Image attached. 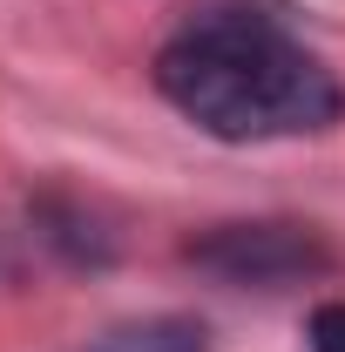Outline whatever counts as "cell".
<instances>
[{"label": "cell", "mask_w": 345, "mask_h": 352, "mask_svg": "<svg viewBox=\"0 0 345 352\" xmlns=\"http://www.w3.org/2000/svg\"><path fill=\"white\" fill-rule=\"evenodd\" d=\"M304 339H311V352H345V298H339V305H318V311H311Z\"/></svg>", "instance_id": "3957f363"}, {"label": "cell", "mask_w": 345, "mask_h": 352, "mask_svg": "<svg viewBox=\"0 0 345 352\" xmlns=\"http://www.w3.org/2000/svg\"><path fill=\"white\" fill-rule=\"evenodd\" d=\"M183 258L216 285H244V292H285L318 271H332V251L318 230L304 223H216L203 237L183 244Z\"/></svg>", "instance_id": "7a4b0ae2"}, {"label": "cell", "mask_w": 345, "mask_h": 352, "mask_svg": "<svg viewBox=\"0 0 345 352\" xmlns=\"http://www.w3.org/2000/svg\"><path fill=\"white\" fill-rule=\"evenodd\" d=\"M156 88L176 116L216 142L318 135L345 116V88L311 47L264 7H210L156 54Z\"/></svg>", "instance_id": "6da1fadb"}]
</instances>
